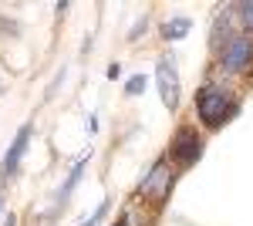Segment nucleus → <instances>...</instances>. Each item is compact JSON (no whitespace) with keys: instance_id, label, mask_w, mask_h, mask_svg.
<instances>
[{"instance_id":"obj_11","label":"nucleus","mask_w":253,"mask_h":226,"mask_svg":"<svg viewBox=\"0 0 253 226\" xmlns=\"http://www.w3.org/2000/svg\"><path fill=\"white\" fill-rule=\"evenodd\" d=\"M236 10H240L243 27H247V31H253V0H247V3H236Z\"/></svg>"},{"instance_id":"obj_7","label":"nucleus","mask_w":253,"mask_h":226,"mask_svg":"<svg viewBox=\"0 0 253 226\" xmlns=\"http://www.w3.org/2000/svg\"><path fill=\"white\" fill-rule=\"evenodd\" d=\"M193 31V17H186V14H175L162 24V41H182L186 34Z\"/></svg>"},{"instance_id":"obj_13","label":"nucleus","mask_w":253,"mask_h":226,"mask_svg":"<svg viewBox=\"0 0 253 226\" xmlns=\"http://www.w3.org/2000/svg\"><path fill=\"white\" fill-rule=\"evenodd\" d=\"M145 27H149V17H145V14H142V17L135 20V27H132V31H128V41H138V34H142V31H145Z\"/></svg>"},{"instance_id":"obj_8","label":"nucleus","mask_w":253,"mask_h":226,"mask_svg":"<svg viewBox=\"0 0 253 226\" xmlns=\"http://www.w3.org/2000/svg\"><path fill=\"white\" fill-rule=\"evenodd\" d=\"M88 159H91V152H84V155H81L78 162H75V169L68 172V179H64V186L58 189V206L64 203V199H68V196H71V189H75V186L81 182V176H84V166H88Z\"/></svg>"},{"instance_id":"obj_5","label":"nucleus","mask_w":253,"mask_h":226,"mask_svg":"<svg viewBox=\"0 0 253 226\" xmlns=\"http://www.w3.org/2000/svg\"><path fill=\"white\" fill-rule=\"evenodd\" d=\"M203 149L206 145H203V138H199L196 129H179L172 145H169V155H172V162L179 169H189V166H196L203 159Z\"/></svg>"},{"instance_id":"obj_4","label":"nucleus","mask_w":253,"mask_h":226,"mask_svg":"<svg viewBox=\"0 0 253 226\" xmlns=\"http://www.w3.org/2000/svg\"><path fill=\"white\" fill-rule=\"evenodd\" d=\"M156 85H159V94H162V105H166L169 112H175V108H179V94H182V88H179V68H175V57L172 54L159 57Z\"/></svg>"},{"instance_id":"obj_15","label":"nucleus","mask_w":253,"mask_h":226,"mask_svg":"<svg viewBox=\"0 0 253 226\" xmlns=\"http://www.w3.org/2000/svg\"><path fill=\"white\" fill-rule=\"evenodd\" d=\"M84 129H88V135L98 132V118H95V115H88V118H84Z\"/></svg>"},{"instance_id":"obj_2","label":"nucleus","mask_w":253,"mask_h":226,"mask_svg":"<svg viewBox=\"0 0 253 226\" xmlns=\"http://www.w3.org/2000/svg\"><path fill=\"white\" fill-rule=\"evenodd\" d=\"M172 182H175V176H172V169H169V162L159 159L156 166L149 169V176L138 182V196L149 199V203L159 209V206H166V199H169V192H172Z\"/></svg>"},{"instance_id":"obj_10","label":"nucleus","mask_w":253,"mask_h":226,"mask_svg":"<svg viewBox=\"0 0 253 226\" xmlns=\"http://www.w3.org/2000/svg\"><path fill=\"white\" fill-rule=\"evenodd\" d=\"M145 88H149V78H145V75H132L128 81H125V94H128V98H135V94H142Z\"/></svg>"},{"instance_id":"obj_16","label":"nucleus","mask_w":253,"mask_h":226,"mask_svg":"<svg viewBox=\"0 0 253 226\" xmlns=\"http://www.w3.org/2000/svg\"><path fill=\"white\" fill-rule=\"evenodd\" d=\"M54 10H58V17H64V14L71 10V3H68V0H61V3H58V7H54Z\"/></svg>"},{"instance_id":"obj_9","label":"nucleus","mask_w":253,"mask_h":226,"mask_svg":"<svg viewBox=\"0 0 253 226\" xmlns=\"http://www.w3.org/2000/svg\"><path fill=\"white\" fill-rule=\"evenodd\" d=\"M226 34H230V17H226V14H216L213 34H210V47H213V51L226 47Z\"/></svg>"},{"instance_id":"obj_17","label":"nucleus","mask_w":253,"mask_h":226,"mask_svg":"<svg viewBox=\"0 0 253 226\" xmlns=\"http://www.w3.org/2000/svg\"><path fill=\"white\" fill-rule=\"evenodd\" d=\"M112 226H132V220L125 216V220H118V223H112Z\"/></svg>"},{"instance_id":"obj_3","label":"nucleus","mask_w":253,"mask_h":226,"mask_svg":"<svg viewBox=\"0 0 253 226\" xmlns=\"http://www.w3.org/2000/svg\"><path fill=\"white\" fill-rule=\"evenodd\" d=\"M219 68L230 71V75H240V71L253 68V38L250 34H236V38L226 41V47L219 54Z\"/></svg>"},{"instance_id":"obj_18","label":"nucleus","mask_w":253,"mask_h":226,"mask_svg":"<svg viewBox=\"0 0 253 226\" xmlns=\"http://www.w3.org/2000/svg\"><path fill=\"white\" fill-rule=\"evenodd\" d=\"M0 213H3V192H0Z\"/></svg>"},{"instance_id":"obj_14","label":"nucleus","mask_w":253,"mask_h":226,"mask_svg":"<svg viewBox=\"0 0 253 226\" xmlns=\"http://www.w3.org/2000/svg\"><path fill=\"white\" fill-rule=\"evenodd\" d=\"M105 75H108V81H118V78H122V64H108V71H105Z\"/></svg>"},{"instance_id":"obj_12","label":"nucleus","mask_w":253,"mask_h":226,"mask_svg":"<svg viewBox=\"0 0 253 226\" xmlns=\"http://www.w3.org/2000/svg\"><path fill=\"white\" fill-rule=\"evenodd\" d=\"M108 206H112L108 199H105V203H98V209H95V213H91V216H88V220H84L81 226H98L101 220H105V213H108Z\"/></svg>"},{"instance_id":"obj_6","label":"nucleus","mask_w":253,"mask_h":226,"mask_svg":"<svg viewBox=\"0 0 253 226\" xmlns=\"http://www.w3.org/2000/svg\"><path fill=\"white\" fill-rule=\"evenodd\" d=\"M31 145V125H20L17 135H14V142H10V149L3 152V162H0V179H14L20 169V159H24V152Z\"/></svg>"},{"instance_id":"obj_1","label":"nucleus","mask_w":253,"mask_h":226,"mask_svg":"<svg viewBox=\"0 0 253 226\" xmlns=\"http://www.w3.org/2000/svg\"><path fill=\"white\" fill-rule=\"evenodd\" d=\"M196 112H199V122H206L210 129H219L230 115H236V101L226 88L210 85V88H203L196 94Z\"/></svg>"},{"instance_id":"obj_19","label":"nucleus","mask_w":253,"mask_h":226,"mask_svg":"<svg viewBox=\"0 0 253 226\" xmlns=\"http://www.w3.org/2000/svg\"><path fill=\"white\" fill-rule=\"evenodd\" d=\"M0 91H3V88H0Z\"/></svg>"}]
</instances>
